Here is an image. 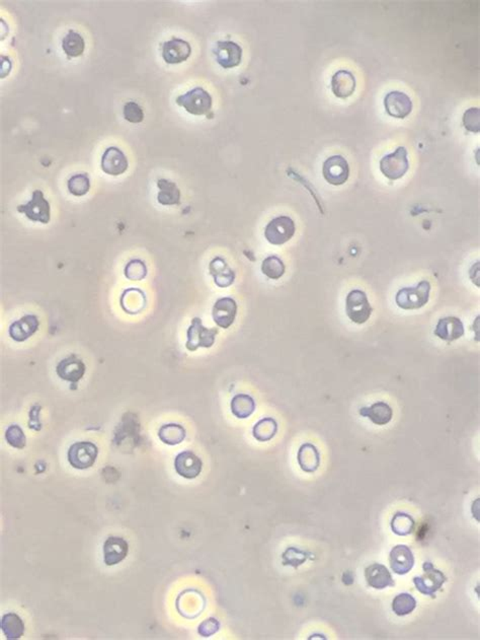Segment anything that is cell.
<instances>
[{
  "mask_svg": "<svg viewBox=\"0 0 480 640\" xmlns=\"http://www.w3.org/2000/svg\"><path fill=\"white\" fill-rule=\"evenodd\" d=\"M414 525L416 524L412 516L405 513H397L393 516L391 529L396 535L407 536L414 531Z\"/></svg>",
  "mask_w": 480,
  "mask_h": 640,
  "instance_id": "35",
  "label": "cell"
},
{
  "mask_svg": "<svg viewBox=\"0 0 480 640\" xmlns=\"http://www.w3.org/2000/svg\"><path fill=\"white\" fill-rule=\"evenodd\" d=\"M384 107L390 116L405 119L412 111V102L405 93L393 91L384 97Z\"/></svg>",
  "mask_w": 480,
  "mask_h": 640,
  "instance_id": "14",
  "label": "cell"
},
{
  "mask_svg": "<svg viewBox=\"0 0 480 640\" xmlns=\"http://www.w3.org/2000/svg\"><path fill=\"white\" fill-rule=\"evenodd\" d=\"M391 570L399 576H405L412 570L414 557L410 547L397 545L390 552Z\"/></svg>",
  "mask_w": 480,
  "mask_h": 640,
  "instance_id": "21",
  "label": "cell"
},
{
  "mask_svg": "<svg viewBox=\"0 0 480 640\" xmlns=\"http://www.w3.org/2000/svg\"><path fill=\"white\" fill-rule=\"evenodd\" d=\"M231 412L236 417L240 420H247L253 415L256 411V404L255 399L247 394H238L232 398Z\"/></svg>",
  "mask_w": 480,
  "mask_h": 640,
  "instance_id": "29",
  "label": "cell"
},
{
  "mask_svg": "<svg viewBox=\"0 0 480 640\" xmlns=\"http://www.w3.org/2000/svg\"><path fill=\"white\" fill-rule=\"evenodd\" d=\"M434 334L441 340L453 342L463 337L465 328L463 322L458 317H445L436 323Z\"/></svg>",
  "mask_w": 480,
  "mask_h": 640,
  "instance_id": "17",
  "label": "cell"
},
{
  "mask_svg": "<svg viewBox=\"0 0 480 640\" xmlns=\"http://www.w3.org/2000/svg\"><path fill=\"white\" fill-rule=\"evenodd\" d=\"M416 607V601L412 594H401L395 596L392 602V610L397 616H405L412 613Z\"/></svg>",
  "mask_w": 480,
  "mask_h": 640,
  "instance_id": "37",
  "label": "cell"
},
{
  "mask_svg": "<svg viewBox=\"0 0 480 640\" xmlns=\"http://www.w3.org/2000/svg\"><path fill=\"white\" fill-rule=\"evenodd\" d=\"M238 311V303L232 297H221L213 305V321L220 328H230L236 321Z\"/></svg>",
  "mask_w": 480,
  "mask_h": 640,
  "instance_id": "12",
  "label": "cell"
},
{
  "mask_svg": "<svg viewBox=\"0 0 480 640\" xmlns=\"http://www.w3.org/2000/svg\"><path fill=\"white\" fill-rule=\"evenodd\" d=\"M360 415L368 417L374 424L386 425L392 420V408L385 402H376L370 407H363L360 409Z\"/></svg>",
  "mask_w": 480,
  "mask_h": 640,
  "instance_id": "25",
  "label": "cell"
},
{
  "mask_svg": "<svg viewBox=\"0 0 480 640\" xmlns=\"http://www.w3.org/2000/svg\"><path fill=\"white\" fill-rule=\"evenodd\" d=\"M209 269L210 274L214 279L215 284L219 288H228V286L233 284L234 279H236L234 271L227 265L225 260H223L222 258H214L211 261Z\"/></svg>",
  "mask_w": 480,
  "mask_h": 640,
  "instance_id": "24",
  "label": "cell"
},
{
  "mask_svg": "<svg viewBox=\"0 0 480 640\" xmlns=\"http://www.w3.org/2000/svg\"><path fill=\"white\" fill-rule=\"evenodd\" d=\"M192 54L190 43L182 39L171 38L162 45V58L169 64H180L186 62Z\"/></svg>",
  "mask_w": 480,
  "mask_h": 640,
  "instance_id": "15",
  "label": "cell"
},
{
  "mask_svg": "<svg viewBox=\"0 0 480 640\" xmlns=\"http://www.w3.org/2000/svg\"><path fill=\"white\" fill-rule=\"evenodd\" d=\"M367 583L376 590H384L388 587H394V581L390 570L382 564L375 563L368 566L365 570Z\"/></svg>",
  "mask_w": 480,
  "mask_h": 640,
  "instance_id": "23",
  "label": "cell"
},
{
  "mask_svg": "<svg viewBox=\"0 0 480 640\" xmlns=\"http://www.w3.org/2000/svg\"><path fill=\"white\" fill-rule=\"evenodd\" d=\"M157 187L160 189L157 194L158 203L164 206L180 205L182 194L175 182L160 179L157 181Z\"/></svg>",
  "mask_w": 480,
  "mask_h": 640,
  "instance_id": "28",
  "label": "cell"
},
{
  "mask_svg": "<svg viewBox=\"0 0 480 640\" xmlns=\"http://www.w3.org/2000/svg\"><path fill=\"white\" fill-rule=\"evenodd\" d=\"M431 288L428 281H421L414 288H401L395 296V303L405 311L420 310L429 303Z\"/></svg>",
  "mask_w": 480,
  "mask_h": 640,
  "instance_id": "1",
  "label": "cell"
},
{
  "mask_svg": "<svg viewBox=\"0 0 480 640\" xmlns=\"http://www.w3.org/2000/svg\"><path fill=\"white\" fill-rule=\"evenodd\" d=\"M69 192L76 197L84 196L90 190V180L88 173H77L67 182Z\"/></svg>",
  "mask_w": 480,
  "mask_h": 640,
  "instance_id": "36",
  "label": "cell"
},
{
  "mask_svg": "<svg viewBox=\"0 0 480 640\" xmlns=\"http://www.w3.org/2000/svg\"><path fill=\"white\" fill-rule=\"evenodd\" d=\"M323 176L330 185H344L349 177V162L343 156H329L323 162Z\"/></svg>",
  "mask_w": 480,
  "mask_h": 640,
  "instance_id": "10",
  "label": "cell"
},
{
  "mask_svg": "<svg viewBox=\"0 0 480 640\" xmlns=\"http://www.w3.org/2000/svg\"><path fill=\"white\" fill-rule=\"evenodd\" d=\"M175 102L189 114L195 115V116L208 114L213 106L212 97L201 86H197L192 91H189L186 94L179 95Z\"/></svg>",
  "mask_w": 480,
  "mask_h": 640,
  "instance_id": "5",
  "label": "cell"
},
{
  "mask_svg": "<svg viewBox=\"0 0 480 640\" xmlns=\"http://www.w3.org/2000/svg\"><path fill=\"white\" fill-rule=\"evenodd\" d=\"M296 234V223L290 216H280L271 219L265 227V238L273 246H283Z\"/></svg>",
  "mask_w": 480,
  "mask_h": 640,
  "instance_id": "2",
  "label": "cell"
},
{
  "mask_svg": "<svg viewBox=\"0 0 480 640\" xmlns=\"http://www.w3.org/2000/svg\"><path fill=\"white\" fill-rule=\"evenodd\" d=\"M218 333V329L206 328L202 323L201 318L195 317L193 319L192 324L186 331L188 340H186V348L192 352L199 348H210L214 345Z\"/></svg>",
  "mask_w": 480,
  "mask_h": 640,
  "instance_id": "7",
  "label": "cell"
},
{
  "mask_svg": "<svg viewBox=\"0 0 480 640\" xmlns=\"http://www.w3.org/2000/svg\"><path fill=\"white\" fill-rule=\"evenodd\" d=\"M262 274L268 279L273 281H278L284 276L286 272V266L282 259L277 256H269L262 261Z\"/></svg>",
  "mask_w": 480,
  "mask_h": 640,
  "instance_id": "34",
  "label": "cell"
},
{
  "mask_svg": "<svg viewBox=\"0 0 480 640\" xmlns=\"http://www.w3.org/2000/svg\"><path fill=\"white\" fill-rule=\"evenodd\" d=\"M332 94L340 99H347L352 97L357 88V80L355 75L347 69H340L336 71L330 82Z\"/></svg>",
  "mask_w": 480,
  "mask_h": 640,
  "instance_id": "20",
  "label": "cell"
},
{
  "mask_svg": "<svg viewBox=\"0 0 480 640\" xmlns=\"http://www.w3.org/2000/svg\"><path fill=\"white\" fill-rule=\"evenodd\" d=\"M479 115L480 111L479 108H470L464 113L462 122H463L464 127L468 131L479 133L480 129Z\"/></svg>",
  "mask_w": 480,
  "mask_h": 640,
  "instance_id": "41",
  "label": "cell"
},
{
  "mask_svg": "<svg viewBox=\"0 0 480 640\" xmlns=\"http://www.w3.org/2000/svg\"><path fill=\"white\" fill-rule=\"evenodd\" d=\"M158 437L165 444L177 446L184 442L186 438V431L184 427L175 423H169L160 427L158 431Z\"/></svg>",
  "mask_w": 480,
  "mask_h": 640,
  "instance_id": "32",
  "label": "cell"
},
{
  "mask_svg": "<svg viewBox=\"0 0 480 640\" xmlns=\"http://www.w3.org/2000/svg\"><path fill=\"white\" fill-rule=\"evenodd\" d=\"M62 48L68 57H79L86 50V41L81 35L70 30L63 39Z\"/></svg>",
  "mask_w": 480,
  "mask_h": 640,
  "instance_id": "31",
  "label": "cell"
},
{
  "mask_svg": "<svg viewBox=\"0 0 480 640\" xmlns=\"http://www.w3.org/2000/svg\"><path fill=\"white\" fill-rule=\"evenodd\" d=\"M6 440L10 446L19 449V450L25 448L26 444H27V437H26L25 433H23L21 426L17 424L10 425L6 429Z\"/></svg>",
  "mask_w": 480,
  "mask_h": 640,
  "instance_id": "38",
  "label": "cell"
},
{
  "mask_svg": "<svg viewBox=\"0 0 480 640\" xmlns=\"http://www.w3.org/2000/svg\"><path fill=\"white\" fill-rule=\"evenodd\" d=\"M147 272L148 271L144 262L139 259L131 260L125 267V276L129 281H142L146 277Z\"/></svg>",
  "mask_w": 480,
  "mask_h": 640,
  "instance_id": "39",
  "label": "cell"
},
{
  "mask_svg": "<svg viewBox=\"0 0 480 640\" xmlns=\"http://www.w3.org/2000/svg\"><path fill=\"white\" fill-rule=\"evenodd\" d=\"M101 167L102 170L106 175L117 177V176H121L127 172L129 162H128L127 156L120 149L111 147L106 149L102 156Z\"/></svg>",
  "mask_w": 480,
  "mask_h": 640,
  "instance_id": "13",
  "label": "cell"
},
{
  "mask_svg": "<svg viewBox=\"0 0 480 640\" xmlns=\"http://www.w3.org/2000/svg\"><path fill=\"white\" fill-rule=\"evenodd\" d=\"M124 118L130 123H141L144 120V112L135 102H128L123 109Z\"/></svg>",
  "mask_w": 480,
  "mask_h": 640,
  "instance_id": "40",
  "label": "cell"
},
{
  "mask_svg": "<svg viewBox=\"0 0 480 640\" xmlns=\"http://www.w3.org/2000/svg\"><path fill=\"white\" fill-rule=\"evenodd\" d=\"M201 459L191 451L180 453L175 460V469L180 477L186 479H195L202 472Z\"/></svg>",
  "mask_w": 480,
  "mask_h": 640,
  "instance_id": "19",
  "label": "cell"
},
{
  "mask_svg": "<svg viewBox=\"0 0 480 640\" xmlns=\"http://www.w3.org/2000/svg\"><path fill=\"white\" fill-rule=\"evenodd\" d=\"M17 209L34 223L48 225L51 220V205L41 190H35L29 203L17 206Z\"/></svg>",
  "mask_w": 480,
  "mask_h": 640,
  "instance_id": "6",
  "label": "cell"
},
{
  "mask_svg": "<svg viewBox=\"0 0 480 640\" xmlns=\"http://www.w3.org/2000/svg\"><path fill=\"white\" fill-rule=\"evenodd\" d=\"M380 172L390 181H396L405 177L410 170L407 149L397 147L394 153L384 156L379 162Z\"/></svg>",
  "mask_w": 480,
  "mask_h": 640,
  "instance_id": "3",
  "label": "cell"
},
{
  "mask_svg": "<svg viewBox=\"0 0 480 640\" xmlns=\"http://www.w3.org/2000/svg\"><path fill=\"white\" fill-rule=\"evenodd\" d=\"M297 461L302 471L314 473L320 465V453L312 444H303L298 451Z\"/></svg>",
  "mask_w": 480,
  "mask_h": 640,
  "instance_id": "26",
  "label": "cell"
},
{
  "mask_svg": "<svg viewBox=\"0 0 480 640\" xmlns=\"http://www.w3.org/2000/svg\"><path fill=\"white\" fill-rule=\"evenodd\" d=\"M425 574L423 576H416L414 583L420 593L435 598L436 592L442 587L446 583L447 578L442 572L436 570L431 563H425L423 565Z\"/></svg>",
  "mask_w": 480,
  "mask_h": 640,
  "instance_id": "9",
  "label": "cell"
},
{
  "mask_svg": "<svg viewBox=\"0 0 480 640\" xmlns=\"http://www.w3.org/2000/svg\"><path fill=\"white\" fill-rule=\"evenodd\" d=\"M1 629L6 639H19L25 632V624L17 614L8 613L2 617Z\"/></svg>",
  "mask_w": 480,
  "mask_h": 640,
  "instance_id": "30",
  "label": "cell"
},
{
  "mask_svg": "<svg viewBox=\"0 0 480 640\" xmlns=\"http://www.w3.org/2000/svg\"><path fill=\"white\" fill-rule=\"evenodd\" d=\"M373 309L366 292L361 290H353L345 297V314L347 318L357 325L368 322Z\"/></svg>",
  "mask_w": 480,
  "mask_h": 640,
  "instance_id": "4",
  "label": "cell"
},
{
  "mask_svg": "<svg viewBox=\"0 0 480 640\" xmlns=\"http://www.w3.org/2000/svg\"><path fill=\"white\" fill-rule=\"evenodd\" d=\"M216 62L222 68L238 67L242 60V48L232 41H218L213 50Z\"/></svg>",
  "mask_w": 480,
  "mask_h": 640,
  "instance_id": "11",
  "label": "cell"
},
{
  "mask_svg": "<svg viewBox=\"0 0 480 640\" xmlns=\"http://www.w3.org/2000/svg\"><path fill=\"white\" fill-rule=\"evenodd\" d=\"M40 322L36 314H26L10 326L8 334L15 342H25L39 330Z\"/></svg>",
  "mask_w": 480,
  "mask_h": 640,
  "instance_id": "18",
  "label": "cell"
},
{
  "mask_svg": "<svg viewBox=\"0 0 480 640\" xmlns=\"http://www.w3.org/2000/svg\"><path fill=\"white\" fill-rule=\"evenodd\" d=\"M219 629V622L217 621L214 618H210V619L205 620L201 625L199 626V633L204 637H209L211 635L214 634L215 632H217Z\"/></svg>",
  "mask_w": 480,
  "mask_h": 640,
  "instance_id": "42",
  "label": "cell"
},
{
  "mask_svg": "<svg viewBox=\"0 0 480 640\" xmlns=\"http://www.w3.org/2000/svg\"><path fill=\"white\" fill-rule=\"evenodd\" d=\"M99 449L90 442H78L69 448L67 458L69 464L77 470L93 467L97 461Z\"/></svg>",
  "mask_w": 480,
  "mask_h": 640,
  "instance_id": "8",
  "label": "cell"
},
{
  "mask_svg": "<svg viewBox=\"0 0 480 640\" xmlns=\"http://www.w3.org/2000/svg\"><path fill=\"white\" fill-rule=\"evenodd\" d=\"M145 305H146V297H145L144 292L138 288H129L122 294L121 307L127 314H138L144 309Z\"/></svg>",
  "mask_w": 480,
  "mask_h": 640,
  "instance_id": "27",
  "label": "cell"
},
{
  "mask_svg": "<svg viewBox=\"0 0 480 640\" xmlns=\"http://www.w3.org/2000/svg\"><path fill=\"white\" fill-rule=\"evenodd\" d=\"M278 431V423L273 418H262L256 423L253 429V435L258 442H269L275 437Z\"/></svg>",
  "mask_w": 480,
  "mask_h": 640,
  "instance_id": "33",
  "label": "cell"
},
{
  "mask_svg": "<svg viewBox=\"0 0 480 640\" xmlns=\"http://www.w3.org/2000/svg\"><path fill=\"white\" fill-rule=\"evenodd\" d=\"M40 409V406L35 405V406L32 408V410H30L29 425L30 429H34V431H40L41 427H42V424H41L40 420H39Z\"/></svg>",
  "mask_w": 480,
  "mask_h": 640,
  "instance_id": "43",
  "label": "cell"
},
{
  "mask_svg": "<svg viewBox=\"0 0 480 640\" xmlns=\"http://www.w3.org/2000/svg\"><path fill=\"white\" fill-rule=\"evenodd\" d=\"M129 546L127 541L120 537H110L104 544V561L106 565L114 566L127 557Z\"/></svg>",
  "mask_w": 480,
  "mask_h": 640,
  "instance_id": "22",
  "label": "cell"
},
{
  "mask_svg": "<svg viewBox=\"0 0 480 640\" xmlns=\"http://www.w3.org/2000/svg\"><path fill=\"white\" fill-rule=\"evenodd\" d=\"M86 366L77 355H71L60 360L56 366V374L63 381L78 383L86 374Z\"/></svg>",
  "mask_w": 480,
  "mask_h": 640,
  "instance_id": "16",
  "label": "cell"
}]
</instances>
